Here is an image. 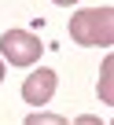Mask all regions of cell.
Masks as SVG:
<instances>
[{
    "label": "cell",
    "instance_id": "obj_1",
    "mask_svg": "<svg viewBox=\"0 0 114 125\" xmlns=\"http://www.w3.org/2000/svg\"><path fill=\"white\" fill-rule=\"evenodd\" d=\"M70 41L85 48H110L114 41V11L110 8H85L70 19Z\"/></svg>",
    "mask_w": 114,
    "mask_h": 125
},
{
    "label": "cell",
    "instance_id": "obj_2",
    "mask_svg": "<svg viewBox=\"0 0 114 125\" xmlns=\"http://www.w3.org/2000/svg\"><path fill=\"white\" fill-rule=\"evenodd\" d=\"M0 52H4V59L11 66H33L44 52V44H41V37H33L26 30H8L0 37Z\"/></svg>",
    "mask_w": 114,
    "mask_h": 125
},
{
    "label": "cell",
    "instance_id": "obj_3",
    "mask_svg": "<svg viewBox=\"0 0 114 125\" xmlns=\"http://www.w3.org/2000/svg\"><path fill=\"white\" fill-rule=\"evenodd\" d=\"M55 81H59V77H55V70H33L26 81H22V99L30 103V107H44L52 96H55Z\"/></svg>",
    "mask_w": 114,
    "mask_h": 125
},
{
    "label": "cell",
    "instance_id": "obj_4",
    "mask_svg": "<svg viewBox=\"0 0 114 125\" xmlns=\"http://www.w3.org/2000/svg\"><path fill=\"white\" fill-rule=\"evenodd\" d=\"M99 96H103V103H110V59L103 62V81H99Z\"/></svg>",
    "mask_w": 114,
    "mask_h": 125
},
{
    "label": "cell",
    "instance_id": "obj_5",
    "mask_svg": "<svg viewBox=\"0 0 114 125\" xmlns=\"http://www.w3.org/2000/svg\"><path fill=\"white\" fill-rule=\"evenodd\" d=\"M52 4H59V8H70V4H77V0H52Z\"/></svg>",
    "mask_w": 114,
    "mask_h": 125
},
{
    "label": "cell",
    "instance_id": "obj_6",
    "mask_svg": "<svg viewBox=\"0 0 114 125\" xmlns=\"http://www.w3.org/2000/svg\"><path fill=\"white\" fill-rule=\"evenodd\" d=\"M0 81H4V59H0Z\"/></svg>",
    "mask_w": 114,
    "mask_h": 125
}]
</instances>
